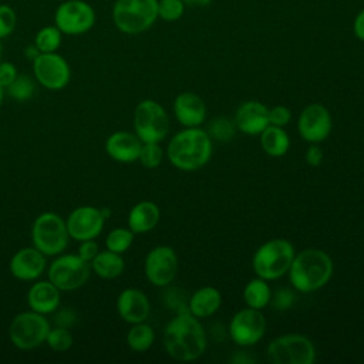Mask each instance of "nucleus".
<instances>
[{
	"label": "nucleus",
	"instance_id": "26",
	"mask_svg": "<svg viewBox=\"0 0 364 364\" xmlns=\"http://www.w3.org/2000/svg\"><path fill=\"white\" fill-rule=\"evenodd\" d=\"M259 135L260 146L267 155L279 158L287 154L290 148V138L283 127L267 125Z\"/></svg>",
	"mask_w": 364,
	"mask_h": 364
},
{
	"label": "nucleus",
	"instance_id": "29",
	"mask_svg": "<svg viewBox=\"0 0 364 364\" xmlns=\"http://www.w3.org/2000/svg\"><path fill=\"white\" fill-rule=\"evenodd\" d=\"M63 33L55 24L41 27L34 36V46L40 53H55L63 43Z\"/></svg>",
	"mask_w": 364,
	"mask_h": 364
},
{
	"label": "nucleus",
	"instance_id": "25",
	"mask_svg": "<svg viewBox=\"0 0 364 364\" xmlns=\"http://www.w3.org/2000/svg\"><path fill=\"white\" fill-rule=\"evenodd\" d=\"M90 266L92 273H95L98 277L104 280H112L124 273L125 262L122 259V255L105 249L98 252Z\"/></svg>",
	"mask_w": 364,
	"mask_h": 364
},
{
	"label": "nucleus",
	"instance_id": "37",
	"mask_svg": "<svg viewBox=\"0 0 364 364\" xmlns=\"http://www.w3.org/2000/svg\"><path fill=\"white\" fill-rule=\"evenodd\" d=\"M291 119V111L286 105H274L269 108V125L286 127Z\"/></svg>",
	"mask_w": 364,
	"mask_h": 364
},
{
	"label": "nucleus",
	"instance_id": "6",
	"mask_svg": "<svg viewBox=\"0 0 364 364\" xmlns=\"http://www.w3.org/2000/svg\"><path fill=\"white\" fill-rule=\"evenodd\" d=\"M70 235L65 219L55 212H43L36 216L31 225V243L46 256L64 253L68 246Z\"/></svg>",
	"mask_w": 364,
	"mask_h": 364
},
{
	"label": "nucleus",
	"instance_id": "4",
	"mask_svg": "<svg viewBox=\"0 0 364 364\" xmlns=\"http://www.w3.org/2000/svg\"><path fill=\"white\" fill-rule=\"evenodd\" d=\"M294 255V246L287 239H270L262 243L253 253V272L257 277L267 282L277 280L289 272Z\"/></svg>",
	"mask_w": 364,
	"mask_h": 364
},
{
	"label": "nucleus",
	"instance_id": "11",
	"mask_svg": "<svg viewBox=\"0 0 364 364\" xmlns=\"http://www.w3.org/2000/svg\"><path fill=\"white\" fill-rule=\"evenodd\" d=\"M97 21L94 7L85 0H64L54 11V24L65 36H82Z\"/></svg>",
	"mask_w": 364,
	"mask_h": 364
},
{
	"label": "nucleus",
	"instance_id": "38",
	"mask_svg": "<svg viewBox=\"0 0 364 364\" xmlns=\"http://www.w3.org/2000/svg\"><path fill=\"white\" fill-rule=\"evenodd\" d=\"M77 321V313L71 307H58L54 311V324L64 328H71Z\"/></svg>",
	"mask_w": 364,
	"mask_h": 364
},
{
	"label": "nucleus",
	"instance_id": "17",
	"mask_svg": "<svg viewBox=\"0 0 364 364\" xmlns=\"http://www.w3.org/2000/svg\"><path fill=\"white\" fill-rule=\"evenodd\" d=\"M47 269V256L34 246L18 249L9 262L11 276L21 282H34Z\"/></svg>",
	"mask_w": 364,
	"mask_h": 364
},
{
	"label": "nucleus",
	"instance_id": "7",
	"mask_svg": "<svg viewBox=\"0 0 364 364\" xmlns=\"http://www.w3.org/2000/svg\"><path fill=\"white\" fill-rule=\"evenodd\" d=\"M50 328L51 324L44 314L33 310L21 311L10 321L9 340L18 350H34L46 343Z\"/></svg>",
	"mask_w": 364,
	"mask_h": 364
},
{
	"label": "nucleus",
	"instance_id": "9",
	"mask_svg": "<svg viewBox=\"0 0 364 364\" xmlns=\"http://www.w3.org/2000/svg\"><path fill=\"white\" fill-rule=\"evenodd\" d=\"M134 132L142 142H161L169 132V118L164 107L151 98L142 100L134 109Z\"/></svg>",
	"mask_w": 364,
	"mask_h": 364
},
{
	"label": "nucleus",
	"instance_id": "23",
	"mask_svg": "<svg viewBox=\"0 0 364 364\" xmlns=\"http://www.w3.org/2000/svg\"><path fill=\"white\" fill-rule=\"evenodd\" d=\"M161 219L159 206L152 200L135 203L128 213V228L134 233H148L154 230Z\"/></svg>",
	"mask_w": 364,
	"mask_h": 364
},
{
	"label": "nucleus",
	"instance_id": "1",
	"mask_svg": "<svg viewBox=\"0 0 364 364\" xmlns=\"http://www.w3.org/2000/svg\"><path fill=\"white\" fill-rule=\"evenodd\" d=\"M164 347L169 357L178 361H195L208 346V338L199 318L188 311L178 310L164 330Z\"/></svg>",
	"mask_w": 364,
	"mask_h": 364
},
{
	"label": "nucleus",
	"instance_id": "46",
	"mask_svg": "<svg viewBox=\"0 0 364 364\" xmlns=\"http://www.w3.org/2000/svg\"><path fill=\"white\" fill-rule=\"evenodd\" d=\"M101 212H102V215H104L105 219H108V218L111 216V209H109V208H101Z\"/></svg>",
	"mask_w": 364,
	"mask_h": 364
},
{
	"label": "nucleus",
	"instance_id": "43",
	"mask_svg": "<svg viewBox=\"0 0 364 364\" xmlns=\"http://www.w3.org/2000/svg\"><path fill=\"white\" fill-rule=\"evenodd\" d=\"M353 33L355 38H358L360 41H364V9L355 16L353 21Z\"/></svg>",
	"mask_w": 364,
	"mask_h": 364
},
{
	"label": "nucleus",
	"instance_id": "18",
	"mask_svg": "<svg viewBox=\"0 0 364 364\" xmlns=\"http://www.w3.org/2000/svg\"><path fill=\"white\" fill-rule=\"evenodd\" d=\"M118 316L128 324L142 323L151 313V304L146 294L135 287L124 289L117 297Z\"/></svg>",
	"mask_w": 364,
	"mask_h": 364
},
{
	"label": "nucleus",
	"instance_id": "15",
	"mask_svg": "<svg viewBox=\"0 0 364 364\" xmlns=\"http://www.w3.org/2000/svg\"><path fill=\"white\" fill-rule=\"evenodd\" d=\"M333 129L330 111L318 102L303 108L297 119V132L309 144H320L328 138Z\"/></svg>",
	"mask_w": 364,
	"mask_h": 364
},
{
	"label": "nucleus",
	"instance_id": "27",
	"mask_svg": "<svg viewBox=\"0 0 364 364\" xmlns=\"http://www.w3.org/2000/svg\"><path fill=\"white\" fill-rule=\"evenodd\" d=\"M272 300V289L267 280L255 277L243 289V301L247 307L263 310Z\"/></svg>",
	"mask_w": 364,
	"mask_h": 364
},
{
	"label": "nucleus",
	"instance_id": "24",
	"mask_svg": "<svg viewBox=\"0 0 364 364\" xmlns=\"http://www.w3.org/2000/svg\"><path fill=\"white\" fill-rule=\"evenodd\" d=\"M222 306V293L213 286H203L193 291L188 300L186 309L198 318L213 316Z\"/></svg>",
	"mask_w": 364,
	"mask_h": 364
},
{
	"label": "nucleus",
	"instance_id": "14",
	"mask_svg": "<svg viewBox=\"0 0 364 364\" xmlns=\"http://www.w3.org/2000/svg\"><path fill=\"white\" fill-rule=\"evenodd\" d=\"M144 273L148 282L156 287L171 284L178 273V256L173 247L166 245L152 247L145 257Z\"/></svg>",
	"mask_w": 364,
	"mask_h": 364
},
{
	"label": "nucleus",
	"instance_id": "3",
	"mask_svg": "<svg viewBox=\"0 0 364 364\" xmlns=\"http://www.w3.org/2000/svg\"><path fill=\"white\" fill-rule=\"evenodd\" d=\"M334 264L328 253L309 247L296 253L287 272L290 284L300 293H311L324 287L333 276Z\"/></svg>",
	"mask_w": 364,
	"mask_h": 364
},
{
	"label": "nucleus",
	"instance_id": "47",
	"mask_svg": "<svg viewBox=\"0 0 364 364\" xmlns=\"http://www.w3.org/2000/svg\"><path fill=\"white\" fill-rule=\"evenodd\" d=\"M4 94H6V91H4V88L0 85V105H1V102H3V98H4Z\"/></svg>",
	"mask_w": 364,
	"mask_h": 364
},
{
	"label": "nucleus",
	"instance_id": "13",
	"mask_svg": "<svg viewBox=\"0 0 364 364\" xmlns=\"http://www.w3.org/2000/svg\"><path fill=\"white\" fill-rule=\"evenodd\" d=\"M266 333V318L262 310L245 307L233 314L229 323V336L235 344L250 347L259 343Z\"/></svg>",
	"mask_w": 364,
	"mask_h": 364
},
{
	"label": "nucleus",
	"instance_id": "2",
	"mask_svg": "<svg viewBox=\"0 0 364 364\" xmlns=\"http://www.w3.org/2000/svg\"><path fill=\"white\" fill-rule=\"evenodd\" d=\"M212 156V138L200 127H185L168 142L166 158L181 171H196Z\"/></svg>",
	"mask_w": 364,
	"mask_h": 364
},
{
	"label": "nucleus",
	"instance_id": "5",
	"mask_svg": "<svg viewBox=\"0 0 364 364\" xmlns=\"http://www.w3.org/2000/svg\"><path fill=\"white\" fill-rule=\"evenodd\" d=\"M111 18L122 34L145 33L158 20V0H115Z\"/></svg>",
	"mask_w": 364,
	"mask_h": 364
},
{
	"label": "nucleus",
	"instance_id": "34",
	"mask_svg": "<svg viewBox=\"0 0 364 364\" xmlns=\"http://www.w3.org/2000/svg\"><path fill=\"white\" fill-rule=\"evenodd\" d=\"M74 340H73V334L70 333L68 328L64 327H51L47 338H46V344L55 353H64L67 350L71 348Z\"/></svg>",
	"mask_w": 364,
	"mask_h": 364
},
{
	"label": "nucleus",
	"instance_id": "8",
	"mask_svg": "<svg viewBox=\"0 0 364 364\" xmlns=\"http://www.w3.org/2000/svg\"><path fill=\"white\" fill-rule=\"evenodd\" d=\"M266 357L273 364H313L317 351L309 337L290 333L273 338L267 344Z\"/></svg>",
	"mask_w": 364,
	"mask_h": 364
},
{
	"label": "nucleus",
	"instance_id": "16",
	"mask_svg": "<svg viewBox=\"0 0 364 364\" xmlns=\"http://www.w3.org/2000/svg\"><path fill=\"white\" fill-rule=\"evenodd\" d=\"M105 220L107 219L104 218L101 208L82 205L70 212L65 219V225L70 237L81 242L98 237L104 229Z\"/></svg>",
	"mask_w": 364,
	"mask_h": 364
},
{
	"label": "nucleus",
	"instance_id": "35",
	"mask_svg": "<svg viewBox=\"0 0 364 364\" xmlns=\"http://www.w3.org/2000/svg\"><path fill=\"white\" fill-rule=\"evenodd\" d=\"M182 0H158V18L172 23L179 20L185 13Z\"/></svg>",
	"mask_w": 364,
	"mask_h": 364
},
{
	"label": "nucleus",
	"instance_id": "31",
	"mask_svg": "<svg viewBox=\"0 0 364 364\" xmlns=\"http://www.w3.org/2000/svg\"><path fill=\"white\" fill-rule=\"evenodd\" d=\"M135 233L129 228H114L105 237V247L115 253H125L134 243Z\"/></svg>",
	"mask_w": 364,
	"mask_h": 364
},
{
	"label": "nucleus",
	"instance_id": "19",
	"mask_svg": "<svg viewBox=\"0 0 364 364\" xmlns=\"http://www.w3.org/2000/svg\"><path fill=\"white\" fill-rule=\"evenodd\" d=\"M236 129L247 135H259L269 125V108L260 101H245L235 112Z\"/></svg>",
	"mask_w": 364,
	"mask_h": 364
},
{
	"label": "nucleus",
	"instance_id": "44",
	"mask_svg": "<svg viewBox=\"0 0 364 364\" xmlns=\"http://www.w3.org/2000/svg\"><path fill=\"white\" fill-rule=\"evenodd\" d=\"M38 54H40V51L37 50V47H36L34 44L27 46V47H26V50H24V55H26V58H28L31 63L34 61V58H36Z\"/></svg>",
	"mask_w": 364,
	"mask_h": 364
},
{
	"label": "nucleus",
	"instance_id": "33",
	"mask_svg": "<svg viewBox=\"0 0 364 364\" xmlns=\"http://www.w3.org/2000/svg\"><path fill=\"white\" fill-rule=\"evenodd\" d=\"M138 161L146 169L158 168L164 161V149L159 142H142Z\"/></svg>",
	"mask_w": 364,
	"mask_h": 364
},
{
	"label": "nucleus",
	"instance_id": "12",
	"mask_svg": "<svg viewBox=\"0 0 364 364\" xmlns=\"http://www.w3.org/2000/svg\"><path fill=\"white\" fill-rule=\"evenodd\" d=\"M33 74L36 81L50 91L65 88L71 80L70 64L57 51L40 53L33 61Z\"/></svg>",
	"mask_w": 364,
	"mask_h": 364
},
{
	"label": "nucleus",
	"instance_id": "30",
	"mask_svg": "<svg viewBox=\"0 0 364 364\" xmlns=\"http://www.w3.org/2000/svg\"><path fill=\"white\" fill-rule=\"evenodd\" d=\"M6 94L14 101L24 102L30 100L36 92V82L30 75L18 74L14 81L4 90Z\"/></svg>",
	"mask_w": 364,
	"mask_h": 364
},
{
	"label": "nucleus",
	"instance_id": "40",
	"mask_svg": "<svg viewBox=\"0 0 364 364\" xmlns=\"http://www.w3.org/2000/svg\"><path fill=\"white\" fill-rule=\"evenodd\" d=\"M273 306L279 310H286L289 307L293 306L294 303V293L289 289H280L279 291H276V294H272V300Z\"/></svg>",
	"mask_w": 364,
	"mask_h": 364
},
{
	"label": "nucleus",
	"instance_id": "28",
	"mask_svg": "<svg viewBox=\"0 0 364 364\" xmlns=\"http://www.w3.org/2000/svg\"><path fill=\"white\" fill-rule=\"evenodd\" d=\"M154 341L155 333L149 324L145 321L131 324V328L127 333V344L132 351L144 353L152 347Z\"/></svg>",
	"mask_w": 364,
	"mask_h": 364
},
{
	"label": "nucleus",
	"instance_id": "20",
	"mask_svg": "<svg viewBox=\"0 0 364 364\" xmlns=\"http://www.w3.org/2000/svg\"><path fill=\"white\" fill-rule=\"evenodd\" d=\"M142 141L135 132L115 131L105 141L107 155L119 164H132L138 161Z\"/></svg>",
	"mask_w": 364,
	"mask_h": 364
},
{
	"label": "nucleus",
	"instance_id": "21",
	"mask_svg": "<svg viewBox=\"0 0 364 364\" xmlns=\"http://www.w3.org/2000/svg\"><path fill=\"white\" fill-rule=\"evenodd\" d=\"M173 114L183 127H200L206 118V105L198 94L183 91L173 101Z\"/></svg>",
	"mask_w": 364,
	"mask_h": 364
},
{
	"label": "nucleus",
	"instance_id": "22",
	"mask_svg": "<svg viewBox=\"0 0 364 364\" xmlns=\"http://www.w3.org/2000/svg\"><path fill=\"white\" fill-rule=\"evenodd\" d=\"M61 291L47 279L34 280L27 291V306L30 310L40 314L54 313L61 303Z\"/></svg>",
	"mask_w": 364,
	"mask_h": 364
},
{
	"label": "nucleus",
	"instance_id": "32",
	"mask_svg": "<svg viewBox=\"0 0 364 364\" xmlns=\"http://www.w3.org/2000/svg\"><path fill=\"white\" fill-rule=\"evenodd\" d=\"M206 131L212 139L226 142L235 136L236 125L233 119H229L226 117H216L209 122Z\"/></svg>",
	"mask_w": 364,
	"mask_h": 364
},
{
	"label": "nucleus",
	"instance_id": "41",
	"mask_svg": "<svg viewBox=\"0 0 364 364\" xmlns=\"http://www.w3.org/2000/svg\"><path fill=\"white\" fill-rule=\"evenodd\" d=\"M18 75L17 67L10 61H1L0 60V85L6 90L14 78Z\"/></svg>",
	"mask_w": 364,
	"mask_h": 364
},
{
	"label": "nucleus",
	"instance_id": "48",
	"mask_svg": "<svg viewBox=\"0 0 364 364\" xmlns=\"http://www.w3.org/2000/svg\"><path fill=\"white\" fill-rule=\"evenodd\" d=\"M0 60H1V44H0Z\"/></svg>",
	"mask_w": 364,
	"mask_h": 364
},
{
	"label": "nucleus",
	"instance_id": "45",
	"mask_svg": "<svg viewBox=\"0 0 364 364\" xmlns=\"http://www.w3.org/2000/svg\"><path fill=\"white\" fill-rule=\"evenodd\" d=\"M185 6H191V7H205L208 6L212 0H182Z\"/></svg>",
	"mask_w": 364,
	"mask_h": 364
},
{
	"label": "nucleus",
	"instance_id": "39",
	"mask_svg": "<svg viewBox=\"0 0 364 364\" xmlns=\"http://www.w3.org/2000/svg\"><path fill=\"white\" fill-rule=\"evenodd\" d=\"M78 247H77V255L85 260L87 263H91L94 260V257L98 255L100 247L98 243L94 239H87V240H81L78 242Z\"/></svg>",
	"mask_w": 364,
	"mask_h": 364
},
{
	"label": "nucleus",
	"instance_id": "42",
	"mask_svg": "<svg viewBox=\"0 0 364 364\" xmlns=\"http://www.w3.org/2000/svg\"><path fill=\"white\" fill-rule=\"evenodd\" d=\"M304 158L310 166H318V165H321V162L324 159V152L318 144H310V146L306 151Z\"/></svg>",
	"mask_w": 364,
	"mask_h": 364
},
{
	"label": "nucleus",
	"instance_id": "36",
	"mask_svg": "<svg viewBox=\"0 0 364 364\" xmlns=\"http://www.w3.org/2000/svg\"><path fill=\"white\" fill-rule=\"evenodd\" d=\"M17 26L16 10L6 3H0V40L11 36Z\"/></svg>",
	"mask_w": 364,
	"mask_h": 364
},
{
	"label": "nucleus",
	"instance_id": "10",
	"mask_svg": "<svg viewBox=\"0 0 364 364\" xmlns=\"http://www.w3.org/2000/svg\"><path fill=\"white\" fill-rule=\"evenodd\" d=\"M91 274V266L77 253L57 255L47 267V279L60 291H73L82 287Z\"/></svg>",
	"mask_w": 364,
	"mask_h": 364
}]
</instances>
